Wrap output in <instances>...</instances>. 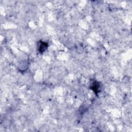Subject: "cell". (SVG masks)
Segmentation results:
<instances>
[{"label": "cell", "instance_id": "obj_1", "mask_svg": "<svg viewBox=\"0 0 132 132\" xmlns=\"http://www.w3.org/2000/svg\"><path fill=\"white\" fill-rule=\"evenodd\" d=\"M48 47V44L47 43L40 41L38 44V50L40 53H43L46 51Z\"/></svg>", "mask_w": 132, "mask_h": 132}, {"label": "cell", "instance_id": "obj_2", "mask_svg": "<svg viewBox=\"0 0 132 132\" xmlns=\"http://www.w3.org/2000/svg\"><path fill=\"white\" fill-rule=\"evenodd\" d=\"M91 89L93 91L97 94L100 91V83L96 81H93L91 85Z\"/></svg>", "mask_w": 132, "mask_h": 132}]
</instances>
